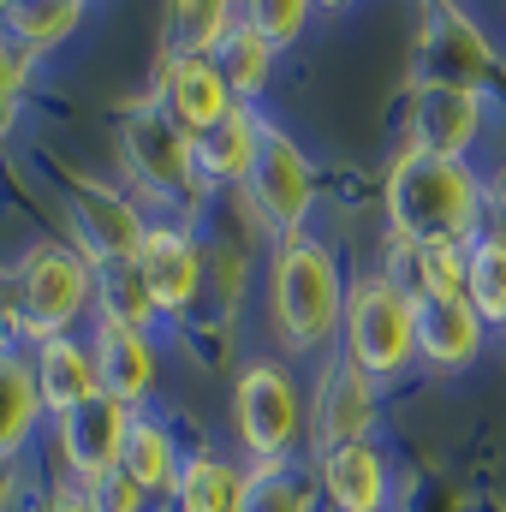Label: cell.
Wrapping results in <instances>:
<instances>
[{
    "instance_id": "1",
    "label": "cell",
    "mask_w": 506,
    "mask_h": 512,
    "mask_svg": "<svg viewBox=\"0 0 506 512\" xmlns=\"http://www.w3.org/2000/svg\"><path fill=\"white\" fill-rule=\"evenodd\" d=\"M483 179L465 161H441L423 149H405L387 173V221L393 239L429 245V239H477L483 233Z\"/></svg>"
},
{
    "instance_id": "2",
    "label": "cell",
    "mask_w": 506,
    "mask_h": 512,
    "mask_svg": "<svg viewBox=\"0 0 506 512\" xmlns=\"http://www.w3.org/2000/svg\"><path fill=\"white\" fill-rule=\"evenodd\" d=\"M96 298V268L78 256V245H30V251L12 262V280H6V328L18 340H66L72 322L84 316V304Z\"/></svg>"
},
{
    "instance_id": "3",
    "label": "cell",
    "mask_w": 506,
    "mask_h": 512,
    "mask_svg": "<svg viewBox=\"0 0 506 512\" xmlns=\"http://www.w3.org/2000/svg\"><path fill=\"white\" fill-rule=\"evenodd\" d=\"M346 280H340V256L328 245L292 239L274 256V328L292 352H316L340 334L346 322Z\"/></svg>"
},
{
    "instance_id": "4",
    "label": "cell",
    "mask_w": 506,
    "mask_h": 512,
    "mask_svg": "<svg viewBox=\"0 0 506 512\" xmlns=\"http://www.w3.org/2000/svg\"><path fill=\"white\" fill-rule=\"evenodd\" d=\"M411 304H417V298L399 292L387 274L352 280L340 334H346V358H352L370 382L399 376V370L417 358V310H411Z\"/></svg>"
},
{
    "instance_id": "5",
    "label": "cell",
    "mask_w": 506,
    "mask_h": 512,
    "mask_svg": "<svg viewBox=\"0 0 506 512\" xmlns=\"http://www.w3.org/2000/svg\"><path fill=\"white\" fill-rule=\"evenodd\" d=\"M120 149H126V167L131 179L149 191V197H161V203H173V197H185L197 179H191V131L179 126L155 96H143V102H131L126 120H120Z\"/></svg>"
},
{
    "instance_id": "6",
    "label": "cell",
    "mask_w": 506,
    "mask_h": 512,
    "mask_svg": "<svg viewBox=\"0 0 506 512\" xmlns=\"http://www.w3.org/2000/svg\"><path fill=\"white\" fill-rule=\"evenodd\" d=\"M233 417H239V441L256 459H286L298 429H304V399L298 382L280 364H251L233 382Z\"/></svg>"
},
{
    "instance_id": "7",
    "label": "cell",
    "mask_w": 506,
    "mask_h": 512,
    "mask_svg": "<svg viewBox=\"0 0 506 512\" xmlns=\"http://www.w3.org/2000/svg\"><path fill=\"white\" fill-rule=\"evenodd\" d=\"M72 239H78V256L90 262V268H126L137 262L143 251V215H137V203H131L126 191H114V185H102V179H72Z\"/></svg>"
},
{
    "instance_id": "8",
    "label": "cell",
    "mask_w": 506,
    "mask_h": 512,
    "mask_svg": "<svg viewBox=\"0 0 506 512\" xmlns=\"http://www.w3.org/2000/svg\"><path fill=\"white\" fill-rule=\"evenodd\" d=\"M251 197H256V215L268 221V233H280L286 245L298 239V227H304V215H310V203H316V173H310L304 149L274 126V120H262Z\"/></svg>"
},
{
    "instance_id": "9",
    "label": "cell",
    "mask_w": 506,
    "mask_h": 512,
    "mask_svg": "<svg viewBox=\"0 0 506 512\" xmlns=\"http://www.w3.org/2000/svg\"><path fill=\"white\" fill-rule=\"evenodd\" d=\"M483 131V96L471 84H423L411 90V108H405V149H423V155H441V161H465V149L477 143Z\"/></svg>"
},
{
    "instance_id": "10",
    "label": "cell",
    "mask_w": 506,
    "mask_h": 512,
    "mask_svg": "<svg viewBox=\"0 0 506 512\" xmlns=\"http://www.w3.org/2000/svg\"><path fill=\"white\" fill-rule=\"evenodd\" d=\"M126 429H131V411L120 399H108V393H96V399H84L78 411H66L60 417V453H66V471H72V483H102L108 471H120V459H126Z\"/></svg>"
},
{
    "instance_id": "11",
    "label": "cell",
    "mask_w": 506,
    "mask_h": 512,
    "mask_svg": "<svg viewBox=\"0 0 506 512\" xmlns=\"http://www.w3.org/2000/svg\"><path fill=\"white\" fill-rule=\"evenodd\" d=\"M370 423H376V382L340 352L316 382V453L370 441Z\"/></svg>"
},
{
    "instance_id": "12",
    "label": "cell",
    "mask_w": 506,
    "mask_h": 512,
    "mask_svg": "<svg viewBox=\"0 0 506 512\" xmlns=\"http://www.w3.org/2000/svg\"><path fill=\"white\" fill-rule=\"evenodd\" d=\"M149 96L191 131V137H197L203 126H215V120H227V114L239 108L233 90H227V78L215 72V60H161Z\"/></svg>"
},
{
    "instance_id": "13",
    "label": "cell",
    "mask_w": 506,
    "mask_h": 512,
    "mask_svg": "<svg viewBox=\"0 0 506 512\" xmlns=\"http://www.w3.org/2000/svg\"><path fill=\"white\" fill-rule=\"evenodd\" d=\"M316 477H322V495L334 512H387V459H381L376 441H346V447H328L316 453Z\"/></svg>"
},
{
    "instance_id": "14",
    "label": "cell",
    "mask_w": 506,
    "mask_h": 512,
    "mask_svg": "<svg viewBox=\"0 0 506 512\" xmlns=\"http://www.w3.org/2000/svg\"><path fill=\"white\" fill-rule=\"evenodd\" d=\"M137 274H143L155 310H185L203 292V251L179 227H149L143 251H137Z\"/></svg>"
},
{
    "instance_id": "15",
    "label": "cell",
    "mask_w": 506,
    "mask_h": 512,
    "mask_svg": "<svg viewBox=\"0 0 506 512\" xmlns=\"http://www.w3.org/2000/svg\"><path fill=\"white\" fill-rule=\"evenodd\" d=\"M256 149H262V120L251 108H233L227 120L191 137V179L197 185H251Z\"/></svg>"
},
{
    "instance_id": "16",
    "label": "cell",
    "mask_w": 506,
    "mask_h": 512,
    "mask_svg": "<svg viewBox=\"0 0 506 512\" xmlns=\"http://www.w3.org/2000/svg\"><path fill=\"white\" fill-rule=\"evenodd\" d=\"M417 352L435 370H465L483 358V334L489 322L471 310V298H417Z\"/></svg>"
},
{
    "instance_id": "17",
    "label": "cell",
    "mask_w": 506,
    "mask_h": 512,
    "mask_svg": "<svg viewBox=\"0 0 506 512\" xmlns=\"http://www.w3.org/2000/svg\"><path fill=\"white\" fill-rule=\"evenodd\" d=\"M90 358H96V382L108 399H120V405H137L149 387H155V340L149 334H137L126 322H96V340H90Z\"/></svg>"
},
{
    "instance_id": "18",
    "label": "cell",
    "mask_w": 506,
    "mask_h": 512,
    "mask_svg": "<svg viewBox=\"0 0 506 512\" xmlns=\"http://www.w3.org/2000/svg\"><path fill=\"white\" fill-rule=\"evenodd\" d=\"M435 24H423V84H471L489 78V48L483 36L471 30V18L459 12H429Z\"/></svg>"
},
{
    "instance_id": "19",
    "label": "cell",
    "mask_w": 506,
    "mask_h": 512,
    "mask_svg": "<svg viewBox=\"0 0 506 512\" xmlns=\"http://www.w3.org/2000/svg\"><path fill=\"white\" fill-rule=\"evenodd\" d=\"M36 387H42V405H48L54 417H66V411H78L84 399H96L102 382H96V358H90V346L72 340V334L36 346Z\"/></svg>"
},
{
    "instance_id": "20",
    "label": "cell",
    "mask_w": 506,
    "mask_h": 512,
    "mask_svg": "<svg viewBox=\"0 0 506 512\" xmlns=\"http://www.w3.org/2000/svg\"><path fill=\"white\" fill-rule=\"evenodd\" d=\"M42 411L48 405H42V387H36V364L18 358L12 346H0V465H12L24 453Z\"/></svg>"
},
{
    "instance_id": "21",
    "label": "cell",
    "mask_w": 506,
    "mask_h": 512,
    "mask_svg": "<svg viewBox=\"0 0 506 512\" xmlns=\"http://www.w3.org/2000/svg\"><path fill=\"white\" fill-rule=\"evenodd\" d=\"M179 465H185V459H179V441H173V429H167L161 417H143V411H131L126 459H120V471H126L143 495H167V489L179 483Z\"/></svg>"
},
{
    "instance_id": "22",
    "label": "cell",
    "mask_w": 506,
    "mask_h": 512,
    "mask_svg": "<svg viewBox=\"0 0 506 512\" xmlns=\"http://www.w3.org/2000/svg\"><path fill=\"white\" fill-rule=\"evenodd\" d=\"M233 24H239V12L221 6V0L167 6V24H161V60H209Z\"/></svg>"
},
{
    "instance_id": "23",
    "label": "cell",
    "mask_w": 506,
    "mask_h": 512,
    "mask_svg": "<svg viewBox=\"0 0 506 512\" xmlns=\"http://www.w3.org/2000/svg\"><path fill=\"white\" fill-rule=\"evenodd\" d=\"M78 24H84L78 0H12V6H0V36L18 54H42V48L66 42Z\"/></svg>"
},
{
    "instance_id": "24",
    "label": "cell",
    "mask_w": 506,
    "mask_h": 512,
    "mask_svg": "<svg viewBox=\"0 0 506 512\" xmlns=\"http://www.w3.org/2000/svg\"><path fill=\"white\" fill-rule=\"evenodd\" d=\"M274 54H280V48H274V42H262V36H256L251 24H245V12H239V24H233V30L221 36V48H215L209 60H215V72L227 78V90H233V102H239V108H251L256 96L268 90V72H274Z\"/></svg>"
},
{
    "instance_id": "25",
    "label": "cell",
    "mask_w": 506,
    "mask_h": 512,
    "mask_svg": "<svg viewBox=\"0 0 506 512\" xmlns=\"http://www.w3.org/2000/svg\"><path fill=\"white\" fill-rule=\"evenodd\" d=\"M173 495H179V512H239L245 507V471H233L221 453L203 447L179 465Z\"/></svg>"
},
{
    "instance_id": "26",
    "label": "cell",
    "mask_w": 506,
    "mask_h": 512,
    "mask_svg": "<svg viewBox=\"0 0 506 512\" xmlns=\"http://www.w3.org/2000/svg\"><path fill=\"white\" fill-rule=\"evenodd\" d=\"M239 512H316L310 477L292 459H256V471H245V507Z\"/></svg>"
},
{
    "instance_id": "27",
    "label": "cell",
    "mask_w": 506,
    "mask_h": 512,
    "mask_svg": "<svg viewBox=\"0 0 506 512\" xmlns=\"http://www.w3.org/2000/svg\"><path fill=\"white\" fill-rule=\"evenodd\" d=\"M471 310L489 322V328H506V239L501 233H477L471 239Z\"/></svg>"
},
{
    "instance_id": "28",
    "label": "cell",
    "mask_w": 506,
    "mask_h": 512,
    "mask_svg": "<svg viewBox=\"0 0 506 512\" xmlns=\"http://www.w3.org/2000/svg\"><path fill=\"white\" fill-rule=\"evenodd\" d=\"M96 298H102V316L108 322H126L137 334H155V316L161 310H155L137 262H126V268H96Z\"/></svg>"
},
{
    "instance_id": "29",
    "label": "cell",
    "mask_w": 506,
    "mask_h": 512,
    "mask_svg": "<svg viewBox=\"0 0 506 512\" xmlns=\"http://www.w3.org/2000/svg\"><path fill=\"white\" fill-rule=\"evenodd\" d=\"M471 292V245L429 239L417 245V298H465Z\"/></svg>"
},
{
    "instance_id": "30",
    "label": "cell",
    "mask_w": 506,
    "mask_h": 512,
    "mask_svg": "<svg viewBox=\"0 0 506 512\" xmlns=\"http://www.w3.org/2000/svg\"><path fill=\"white\" fill-rule=\"evenodd\" d=\"M245 24H251L262 42L286 48V42H298V30L310 24V6H304V0H251V6H245Z\"/></svg>"
},
{
    "instance_id": "31",
    "label": "cell",
    "mask_w": 506,
    "mask_h": 512,
    "mask_svg": "<svg viewBox=\"0 0 506 512\" xmlns=\"http://www.w3.org/2000/svg\"><path fill=\"white\" fill-rule=\"evenodd\" d=\"M90 501H96V512H149V495L131 483L126 471H108L102 483H90Z\"/></svg>"
},
{
    "instance_id": "32",
    "label": "cell",
    "mask_w": 506,
    "mask_h": 512,
    "mask_svg": "<svg viewBox=\"0 0 506 512\" xmlns=\"http://www.w3.org/2000/svg\"><path fill=\"white\" fill-rule=\"evenodd\" d=\"M18 90H24V54L0 36V137L18 120Z\"/></svg>"
},
{
    "instance_id": "33",
    "label": "cell",
    "mask_w": 506,
    "mask_h": 512,
    "mask_svg": "<svg viewBox=\"0 0 506 512\" xmlns=\"http://www.w3.org/2000/svg\"><path fill=\"white\" fill-rule=\"evenodd\" d=\"M48 512H96V501H90V489H84V483H60V489H54V501H48Z\"/></svg>"
},
{
    "instance_id": "34",
    "label": "cell",
    "mask_w": 506,
    "mask_h": 512,
    "mask_svg": "<svg viewBox=\"0 0 506 512\" xmlns=\"http://www.w3.org/2000/svg\"><path fill=\"white\" fill-rule=\"evenodd\" d=\"M489 209H495V233L506 239V167L489 179Z\"/></svg>"
},
{
    "instance_id": "35",
    "label": "cell",
    "mask_w": 506,
    "mask_h": 512,
    "mask_svg": "<svg viewBox=\"0 0 506 512\" xmlns=\"http://www.w3.org/2000/svg\"><path fill=\"white\" fill-rule=\"evenodd\" d=\"M6 334H12V328H6V286H0V346H6Z\"/></svg>"
}]
</instances>
